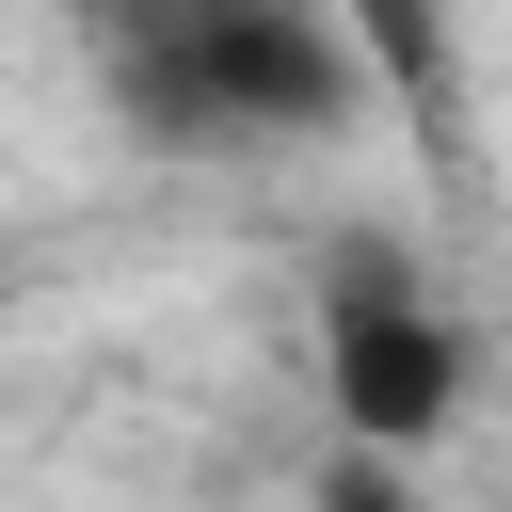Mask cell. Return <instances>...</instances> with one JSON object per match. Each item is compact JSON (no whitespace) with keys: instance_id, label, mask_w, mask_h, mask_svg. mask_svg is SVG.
Returning a JSON list of instances; mask_svg holds the SVG:
<instances>
[{"instance_id":"3","label":"cell","mask_w":512,"mask_h":512,"mask_svg":"<svg viewBox=\"0 0 512 512\" xmlns=\"http://www.w3.org/2000/svg\"><path fill=\"white\" fill-rule=\"evenodd\" d=\"M304 512H432V496L400 480V448H352V432H336V464H320V496H304Z\"/></svg>"},{"instance_id":"4","label":"cell","mask_w":512,"mask_h":512,"mask_svg":"<svg viewBox=\"0 0 512 512\" xmlns=\"http://www.w3.org/2000/svg\"><path fill=\"white\" fill-rule=\"evenodd\" d=\"M64 16H144V0H64Z\"/></svg>"},{"instance_id":"1","label":"cell","mask_w":512,"mask_h":512,"mask_svg":"<svg viewBox=\"0 0 512 512\" xmlns=\"http://www.w3.org/2000/svg\"><path fill=\"white\" fill-rule=\"evenodd\" d=\"M352 96L368 64L304 0H144L128 16V112L160 144H272V128H336Z\"/></svg>"},{"instance_id":"2","label":"cell","mask_w":512,"mask_h":512,"mask_svg":"<svg viewBox=\"0 0 512 512\" xmlns=\"http://www.w3.org/2000/svg\"><path fill=\"white\" fill-rule=\"evenodd\" d=\"M320 384H336V432L352 448H400V464L464 416V336L432 320V288L384 240H352L336 288H320Z\"/></svg>"}]
</instances>
